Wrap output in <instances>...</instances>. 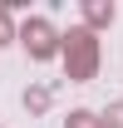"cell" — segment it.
<instances>
[{
  "mask_svg": "<svg viewBox=\"0 0 123 128\" xmlns=\"http://www.w3.org/2000/svg\"><path fill=\"white\" fill-rule=\"evenodd\" d=\"M5 40H10V15L0 10V44H5Z\"/></svg>",
  "mask_w": 123,
  "mask_h": 128,
  "instance_id": "cell-6",
  "label": "cell"
},
{
  "mask_svg": "<svg viewBox=\"0 0 123 128\" xmlns=\"http://www.w3.org/2000/svg\"><path fill=\"white\" fill-rule=\"evenodd\" d=\"M20 40L30 49V59H49V54H54V30H49V20H30Z\"/></svg>",
  "mask_w": 123,
  "mask_h": 128,
  "instance_id": "cell-2",
  "label": "cell"
},
{
  "mask_svg": "<svg viewBox=\"0 0 123 128\" xmlns=\"http://www.w3.org/2000/svg\"><path fill=\"white\" fill-rule=\"evenodd\" d=\"M64 128H98V118H94L89 108H74V113H69V123H64Z\"/></svg>",
  "mask_w": 123,
  "mask_h": 128,
  "instance_id": "cell-4",
  "label": "cell"
},
{
  "mask_svg": "<svg viewBox=\"0 0 123 128\" xmlns=\"http://www.w3.org/2000/svg\"><path fill=\"white\" fill-rule=\"evenodd\" d=\"M84 15H89V25H108L113 20V5H84Z\"/></svg>",
  "mask_w": 123,
  "mask_h": 128,
  "instance_id": "cell-3",
  "label": "cell"
},
{
  "mask_svg": "<svg viewBox=\"0 0 123 128\" xmlns=\"http://www.w3.org/2000/svg\"><path fill=\"white\" fill-rule=\"evenodd\" d=\"M104 128H123V104H118V108H108V118H104Z\"/></svg>",
  "mask_w": 123,
  "mask_h": 128,
  "instance_id": "cell-5",
  "label": "cell"
},
{
  "mask_svg": "<svg viewBox=\"0 0 123 128\" xmlns=\"http://www.w3.org/2000/svg\"><path fill=\"white\" fill-rule=\"evenodd\" d=\"M64 59H69V79H89L94 74V34L89 30H74L69 44H64Z\"/></svg>",
  "mask_w": 123,
  "mask_h": 128,
  "instance_id": "cell-1",
  "label": "cell"
}]
</instances>
